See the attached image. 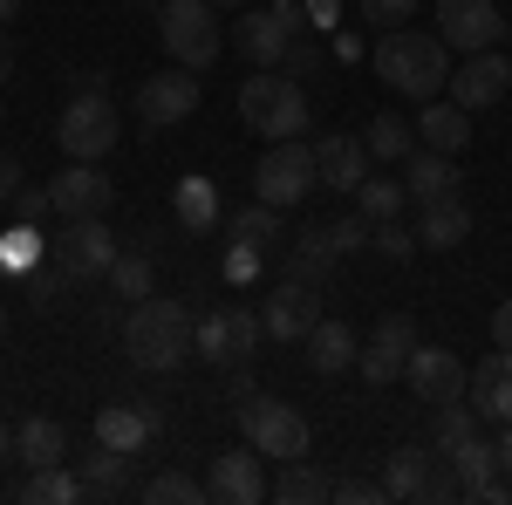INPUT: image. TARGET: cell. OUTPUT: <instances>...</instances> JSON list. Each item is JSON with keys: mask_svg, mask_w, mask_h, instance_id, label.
Listing matches in <instances>:
<instances>
[{"mask_svg": "<svg viewBox=\"0 0 512 505\" xmlns=\"http://www.w3.org/2000/svg\"><path fill=\"white\" fill-rule=\"evenodd\" d=\"M158 424H164L158 410H130V403H103V410H96V437L117 444V451H130V458L158 437Z\"/></svg>", "mask_w": 512, "mask_h": 505, "instance_id": "obj_23", "label": "cell"}, {"mask_svg": "<svg viewBox=\"0 0 512 505\" xmlns=\"http://www.w3.org/2000/svg\"><path fill=\"white\" fill-rule=\"evenodd\" d=\"M499 478L512 485V424H506V437H499Z\"/></svg>", "mask_w": 512, "mask_h": 505, "instance_id": "obj_51", "label": "cell"}, {"mask_svg": "<svg viewBox=\"0 0 512 505\" xmlns=\"http://www.w3.org/2000/svg\"><path fill=\"white\" fill-rule=\"evenodd\" d=\"M512 89V62L499 48H478V55H458V69H451V103L458 110H492V103H506Z\"/></svg>", "mask_w": 512, "mask_h": 505, "instance_id": "obj_13", "label": "cell"}, {"mask_svg": "<svg viewBox=\"0 0 512 505\" xmlns=\"http://www.w3.org/2000/svg\"><path fill=\"white\" fill-rule=\"evenodd\" d=\"M0 335H7V301H0Z\"/></svg>", "mask_w": 512, "mask_h": 505, "instance_id": "obj_54", "label": "cell"}, {"mask_svg": "<svg viewBox=\"0 0 512 505\" xmlns=\"http://www.w3.org/2000/svg\"><path fill=\"white\" fill-rule=\"evenodd\" d=\"M239 117H246L253 137L280 144V137H301V130H308V96H301V82H294V76L260 69V76L239 82Z\"/></svg>", "mask_w": 512, "mask_h": 505, "instance_id": "obj_3", "label": "cell"}, {"mask_svg": "<svg viewBox=\"0 0 512 505\" xmlns=\"http://www.w3.org/2000/svg\"><path fill=\"white\" fill-rule=\"evenodd\" d=\"M192 314L185 301H171V294H144V301H130V321H123V355L137 362V369H178L185 355H192Z\"/></svg>", "mask_w": 512, "mask_h": 505, "instance_id": "obj_2", "label": "cell"}, {"mask_svg": "<svg viewBox=\"0 0 512 505\" xmlns=\"http://www.w3.org/2000/svg\"><path fill=\"white\" fill-rule=\"evenodd\" d=\"M158 41L178 69H212L219 48H226V28H219V7L212 0H164L158 7Z\"/></svg>", "mask_w": 512, "mask_h": 505, "instance_id": "obj_4", "label": "cell"}, {"mask_svg": "<svg viewBox=\"0 0 512 505\" xmlns=\"http://www.w3.org/2000/svg\"><path fill=\"white\" fill-rule=\"evenodd\" d=\"M335 499H342V505H383L390 492H383V485H362V478H342V485H335Z\"/></svg>", "mask_w": 512, "mask_h": 505, "instance_id": "obj_45", "label": "cell"}, {"mask_svg": "<svg viewBox=\"0 0 512 505\" xmlns=\"http://www.w3.org/2000/svg\"><path fill=\"white\" fill-rule=\"evenodd\" d=\"M369 164H376V157H369L362 137H321V144H315V171H321L328 192H349L355 198V185L369 178Z\"/></svg>", "mask_w": 512, "mask_h": 505, "instance_id": "obj_20", "label": "cell"}, {"mask_svg": "<svg viewBox=\"0 0 512 505\" xmlns=\"http://www.w3.org/2000/svg\"><path fill=\"white\" fill-rule=\"evenodd\" d=\"M212 212H219L212 185H205V178H185V185H178V219H185V226H212Z\"/></svg>", "mask_w": 512, "mask_h": 505, "instance_id": "obj_39", "label": "cell"}, {"mask_svg": "<svg viewBox=\"0 0 512 505\" xmlns=\"http://www.w3.org/2000/svg\"><path fill=\"white\" fill-rule=\"evenodd\" d=\"M369 62H376V82L410 96V103H431V96L451 89V48L437 35H424V28H383Z\"/></svg>", "mask_w": 512, "mask_h": 505, "instance_id": "obj_1", "label": "cell"}, {"mask_svg": "<svg viewBox=\"0 0 512 505\" xmlns=\"http://www.w3.org/2000/svg\"><path fill=\"white\" fill-rule=\"evenodd\" d=\"M14 69H21V48H14V35H7V28H0V82L14 76Z\"/></svg>", "mask_w": 512, "mask_h": 505, "instance_id": "obj_50", "label": "cell"}, {"mask_svg": "<svg viewBox=\"0 0 512 505\" xmlns=\"http://www.w3.org/2000/svg\"><path fill=\"white\" fill-rule=\"evenodd\" d=\"M437 41L458 48V55L499 48V41H506V14H499L492 0H437Z\"/></svg>", "mask_w": 512, "mask_h": 505, "instance_id": "obj_11", "label": "cell"}, {"mask_svg": "<svg viewBox=\"0 0 512 505\" xmlns=\"http://www.w3.org/2000/svg\"><path fill=\"white\" fill-rule=\"evenodd\" d=\"M472 239V212H465V198H431L424 205V219H417V246H431V253H458Z\"/></svg>", "mask_w": 512, "mask_h": 505, "instance_id": "obj_22", "label": "cell"}, {"mask_svg": "<svg viewBox=\"0 0 512 505\" xmlns=\"http://www.w3.org/2000/svg\"><path fill=\"white\" fill-rule=\"evenodd\" d=\"M239 430H246V444L260 451V458H308V444H315V430L308 417L294 410V403H280V396H246L239 403Z\"/></svg>", "mask_w": 512, "mask_h": 505, "instance_id": "obj_6", "label": "cell"}, {"mask_svg": "<svg viewBox=\"0 0 512 505\" xmlns=\"http://www.w3.org/2000/svg\"><path fill=\"white\" fill-rule=\"evenodd\" d=\"M260 321H267V335L287 342V349H294V342H308V335H315V321H321V287H308V280H294V273H287L274 294H267Z\"/></svg>", "mask_w": 512, "mask_h": 505, "instance_id": "obj_14", "label": "cell"}, {"mask_svg": "<svg viewBox=\"0 0 512 505\" xmlns=\"http://www.w3.org/2000/svg\"><path fill=\"white\" fill-rule=\"evenodd\" d=\"M403 178H362V185H355V212H362V219H369V226H376V219H403Z\"/></svg>", "mask_w": 512, "mask_h": 505, "instance_id": "obj_35", "label": "cell"}, {"mask_svg": "<svg viewBox=\"0 0 512 505\" xmlns=\"http://www.w3.org/2000/svg\"><path fill=\"white\" fill-rule=\"evenodd\" d=\"M383 492H390V499H424V492H431V458H424L417 444H396L390 465H383Z\"/></svg>", "mask_w": 512, "mask_h": 505, "instance_id": "obj_30", "label": "cell"}, {"mask_svg": "<svg viewBox=\"0 0 512 505\" xmlns=\"http://www.w3.org/2000/svg\"><path fill=\"white\" fill-rule=\"evenodd\" d=\"M369 253H383V260H417V226L376 219V226H369Z\"/></svg>", "mask_w": 512, "mask_h": 505, "instance_id": "obj_38", "label": "cell"}, {"mask_svg": "<svg viewBox=\"0 0 512 505\" xmlns=\"http://www.w3.org/2000/svg\"><path fill=\"white\" fill-rule=\"evenodd\" d=\"M48 198H55V212H62V219H96V212H110L117 185H110L96 164L69 157V171H62V178H48Z\"/></svg>", "mask_w": 512, "mask_h": 505, "instance_id": "obj_17", "label": "cell"}, {"mask_svg": "<svg viewBox=\"0 0 512 505\" xmlns=\"http://www.w3.org/2000/svg\"><path fill=\"white\" fill-rule=\"evenodd\" d=\"M287 62H294V69H321V48H315V41H294Z\"/></svg>", "mask_w": 512, "mask_h": 505, "instance_id": "obj_49", "label": "cell"}, {"mask_svg": "<svg viewBox=\"0 0 512 505\" xmlns=\"http://www.w3.org/2000/svg\"><path fill=\"white\" fill-rule=\"evenodd\" d=\"M55 137H62V151H69V157L96 164V157L117 151L123 110L110 103V89H76V96H69V110H62V123H55Z\"/></svg>", "mask_w": 512, "mask_h": 505, "instance_id": "obj_5", "label": "cell"}, {"mask_svg": "<svg viewBox=\"0 0 512 505\" xmlns=\"http://www.w3.org/2000/svg\"><path fill=\"white\" fill-rule=\"evenodd\" d=\"M410 137H417V123H403L396 110H383V117H369V130H362V144H369V157H383V164H396V157H410Z\"/></svg>", "mask_w": 512, "mask_h": 505, "instance_id": "obj_34", "label": "cell"}, {"mask_svg": "<svg viewBox=\"0 0 512 505\" xmlns=\"http://www.w3.org/2000/svg\"><path fill=\"white\" fill-rule=\"evenodd\" d=\"M14 14H21V0H0V28H7V21H14Z\"/></svg>", "mask_w": 512, "mask_h": 505, "instance_id": "obj_53", "label": "cell"}, {"mask_svg": "<svg viewBox=\"0 0 512 505\" xmlns=\"http://www.w3.org/2000/svg\"><path fill=\"white\" fill-rule=\"evenodd\" d=\"M205 492L219 505H260L267 499V478H260V451L246 444V451H219L212 458V478H205Z\"/></svg>", "mask_w": 512, "mask_h": 505, "instance_id": "obj_18", "label": "cell"}, {"mask_svg": "<svg viewBox=\"0 0 512 505\" xmlns=\"http://www.w3.org/2000/svg\"><path fill=\"white\" fill-rule=\"evenodd\" d=\"M403 383H410V396L417 403H458L465 389H472V369L458 362L451 349H410V369H403Z\"/></svg>", "mask_w": 512, "mask_h": 505, "instance_id": "obj_16", "label": "cell"}, {"mask_svg": "<svg viewBox=\"0 0 512 505\" xmlns=\"http://www.w3.org/2000/svg\"><path fill=\"white\" fill-rule=\"evenodd\" d=\"M294 28H301V14H287V7H246L239 14V55L253 69H280L294 48Z\"/></svg>", "mask_w": 512, "mask_h": 505, "instance_id": "obj_15", "label": "cell"}, {"mask_svg": "<svg viewBox=\"0 0 512 505\" xmlns=\"http://www.w3.org/2000/svg\"><path fill=\"white\" fill-rule=\"evenodd\" d=\"M117 233L103 226V212L96 219H69V233L48 246V260H55V273L62 280H103V273L117 267Z\"/></svg>", "mask_w": 512, "mask_h": 505, "instance_id": "obj_9", "label": "cell"}, {"mask_svg": "<svg viewBox=\"0 0 512 505\" xmlns=\"http://www.w3.org/2000/svg\"><path fill=\"white\" fill-rule=\"evenodd\" d=\"M506 41H512V21H506Z\"/></svg>", "mask_w": 512, "mask_h": 505, "instance_id": "obj_57", "label": "cell"}, {"mask_svg": "<svg viewBox=\"0 0 512 505\" xmlns=\"http://www.w3.org/2000/svg\"><path fill=\"white\" fill-rule=\"evenodd\" d=\"M315 185H321L315 144H301V137H280V144H267V157L253 164V192H260V205H274V212L301 205Z\"/></svg>", "mask_w": 512, "mask_h": 505, "instance_id": "obj_7", "label": "cell"}, {"mask_svg": "<svg viewBox=\"0 0 512 505\" xmlns=\"http://www.w3.org/2000/svg\"><path fill=\"white\" fill-rule=\"evenodd\" d=\"M144 499L151 505H198V499H212V492L198 485L192 471H158V478L144 485Z\"/></svg>", "mask_w": 512, "mask_h": 505, "instance_id": "obj_37", "label": "cell"}, {"mask_svg": "<svg viewBox=\"0 0 512 505\" xmlns=\"http://www.w3.org/2000/svg\"><path fill=\"white\" fill-rule=\"evenodd\" d=\"M465 403H472L478 417H492V424H512V349H492L478 362Z\"/></svg>", "mask_w": 512, "mask_h": 505, "instance_id": "obj_19", "label": "cell"}, {"mask_svg": "<svg viewBox=\"0 0 512 505\" xmlns=\"http://www.w3.org/2000/svg\"><path fill=\"white\" fill-rule=\"evenodd\" d=\"M7 458H14V424L0 417V465H7Z\"/></svg>", "mask_w": 512, "mask_h": 505, "instance_id": "obj_52", "label": "cell"}, {"mask_svg": "<svg viewBox=\"0 0 512 505\" xmlns=\"http://www.w3.org/2000/svg\"><path fill=\"white\" fill-rule=\"evenodd\" d=\"M328 239H335V253H342V260H355V253H369V219H362V212L328 219Z\"/></svg>", "mask_w": 512, "mask_h": 505, "instance_id": "obj_40", "label": "cell"}, {"mask_svg": "<svg viewBox=\"0 0 512 505\" xmlns=\"http://www.w3.org/2000/svg\"><path fill=\"white\" fill-rule=\"evenodd\" d=\"M233 246L274 253V246H280V212H274V205H246V212L233 219Z\"/></svg>", "mask_w": 512, "mask_h": 505, "instance_id": "obj_36", "label": "cell"}, {"mask_svg": "<svg viewBox=\"0 0 512 505\" xmlns=\"http://www.w3.org/2000/svg\"><path fill=\"white\" fill-rule=\"evenodd\" d=\"M198 96H205V89H198V69H178V62H171L164 76H144V82H137L130 110H137V123H144V130H171V123H185L198 110Z\"/></svg>", "mask_w": 512, "mask_h": 505, "instance_id": "obj_10", "label": "cell"}, {"mask_svg": "<svg viewBox=\"0 0 512 505\" xmlns=\"http://www.w3.org/2000/svg\"><path fill=\"white\" fill-rule=\"evenodd\" d=\"M21 185H28V178H21V157H7V151H0V205L21 192Z\"/></svg>", "mask_w": 512, "mask_h": 505, "instance_id": "obj_46", "label": "cell"}, {"mask_svg": "<svg viewBox=\"0 0 512 505\" xmlns=\"http://www.w3.org/2000/svg\"><path fill=\"white\" fill-rule=\"evenodd\" d=\"M444 465L458 471V485H465V499H478V492H485V485H492V478H499V444H485V437H458V444H451V451H444Z\"/></svg>", "mask_w": 512, "mask_h": 505, "instance_id": "obj_27", "label": "cell"}, {"mask_svg": "<svg viewBox=\"0 0 512 505\" xmlns=\"http://www.w3.org/2000/svg\"><path fill=\"white\" fill-rule=\"evenodd\" d=\"M260 335H267V321L253 308H212V314H198V328H192V355H205L212 369H233V362L260 355Z\"/></svg>", "mask_w": 512, "mask_h": 505, "instance_id": "obj_8", "label": "cell"}, {"mask_svg": "<svg viewBox=\"0 0 512 505\" xmlns=\"http://www.w3.org/2000/svg\"><path fill=\"white\" fill-rule=\"evenodd\" d=\"M458 185H465V178H458V157H444V151H424V157H410V164H403V192L417 198V205L451 198Z\"/></svg>", "mask_w": 512, "mask_h": 505, "instance_id": "obj_26", "label": "cell"}, {"mask_svg": "<svg viewBox=\"0 0 512 505\" xmlns=\"http://www.w3.org/2000/svg\"><path fill=\"white\" fill-rule=\"evenodd\" d=\"M335 239H328V226H301V239H294V280H308V287H328V273H335Z\"/></svg>", "mask_w": 512, "mask_h": 505, "instance_id": "obj_29", "label": "cell"}, {"mask_svg": "<svg viewBox=\"0 0 512 505\" xmlns=\"http://www.w3.org/2000/svg\"><path fill=\"white\" fill-rule=\"evenodd\" d=\"M82 492H89V499H123V492H130V451H117V444L96 437V451L82 458Z\"/></svg>", "mask_w": 512, "mask_h": 505, "instance_id": "obj_28", "label": "cell"}, {"mask_svg": "<svg viewBox=\"0 0 512 505\" xmlns=\"http://www.w3.org/2000/svg\"><path fill=\"white\" fill-rule=\"evenodd\" d=\"M267 499H280V505H315V499H335V485H328L308 458H287V465H280V478L267 485Z\"/></svg>", "mask_w": 512, "mask_h": 505, "instance_id": "obj_31", "label": "cell"}, {"mask_svg": "<svg viewBox=\"0 0 512 505\" xmlns=\"http://www.w3.org/2000/svg\"><path fill=\"white\" fill-rule=\"evenodd\" d=\"M417 137H424V151L465 157V144H472V110H458L451 96H431L424 117H417Z\"/></svg>", "mask_w": 512, "mask_h": 505, "instance_id": "obj_21", "label": "cell"}, {"mask_svg": "<svg viewBox=\"0 0 512 505\" xmlns=\"http://www.w3.org/2000/svg\"><path fill=\"white\" fill-rule=\"evenodd\" d=\"M0 123H7V103H0Z\"/></svg>", "mask_w": 512, "mask_h": 505, "instance_id": "obj_56", "label": "cell"}, {"mask_svg": "<svg viewBox=\"0 0 512 505\" xmlns=\"http://www.w3.org/2000/svg\"><path fill=\"white\" fill-rule=\"evenodd\" d=\"M110 287H117L123 301H144L151 287H158V253H144V246H130V253H117V267L103 273Z\"/></svg>", "mask_w": 512, "mask_h": 505, "instance_id": "obj_32", "label": "cell"}, {"mask_svg": "<svg viewBox=\"0 0 512 505\" xmlns=\"http://www.w3.org/2000/svg\"><path fill=\"white\" fill-rule=\"evenodd\" d=\"M212 7H246V0H212Z\"/></svg>", "mask_w": 512, "mask_h": 505, "instance_id": "obj_55", "label": "cell"}, {"mask_svg": "<svg viewBox=\"0 0 512 505\" xmlns=\"http://www.w3.org/2000/svg\"><path fill=\"white\" fill-rule=\"evenodd\" d=\"M410 349H417L410 314H383V321H376V335H369V342H362V355H355L362 383H369V389H390L396 376L410 369Z\"/></svg>", "mask_w": 512, "mask_h": 505, "instance_id": "obj_12", "label": "cell"}, {"mask_svg": "<svg viewBox=\"0 0 512 505\" xmlns=\"http://www.w3.org/2000/svg\"><path fill=\"white\" fill-rule=\"evenodd\" d=\"M7 205H14V219H21V226H35L41 212H55V198H48V185H41V192H35V185H21V192L7 198Z\"/></svg>", "mask_w": 512, "mask_h": 505, "instance_id": "obj_43", "label": "cell"}, {"mask_svg": "<svg viewBox=\"0 0 512 505\" xmlns=\"http://www.w3.org/2000/svg\"><path fill=\"white\" fill-rule=\"evenodd\" d=\"M260 260H267V253H253V246H233V253H226V280H233V287H246V280L260 273Z\"/></svg>", "mask_w": 512, "mask_h": 505, "instance_id": "obj_44", "label": "cell"}, {"mask_svg": "<svg viewBox=\"0 0 512 505\" xmlns=\"http://www.w3.org/2000/svg\"><path fill=\"white\" fill-rule=\"evenodd\" d=\"M301 349H308V362H315V376H342V369H355L362 342L349 335V321H328V314H321V321H315V335H308Z\"/></svg>", "mask_w": 512, "mask_h": 505, "instance_id": "obj_25", "label": "cell"}, {"mask_svg": "<svg viewBox=\"0 0 512 505\" xmlns=\"http://www.w3.org/2000/svg\"><path fill=\"white\" fill-rule=\"evenodd\" d=\"M14 458L28 471H48L69 458V430H62V417H28V424L14 430Z\"/></svg>", "mask_w": 512, "mask_h": 505, "instance_id": "obj_24", "label": "cell"}, {"mask_svg": "<svg viewBox=\"0 0 512 505\" xmlns=\"http://www.w3.org/2000/svg\"><path fill=\"white\" fill-rule=\"evenodd\" d=\"M21 499H28V505H76V499H89V492H82V471L69 478L62 465H48V471H28Z\"/></svg>", "mask_w": 512, "mask_h": 505, "instance_id": "obj_33", "label": "cell"}, {"mask_svg": "<svg viewBox=\"0 0 512 505\" xmlns=\"http://www.w3.org/2000/svg\"><path fill=\"white\" fill-rule=\"evenodd\" d=\"M226 396H233V410L253 396V362H233V383H226Z\"/></svg>", "mask_w": 512, "mask_h": 505, "instance_id": "obj_47", "label": "cell"}, {"mask_svg": "<svg viewBox=\"0 0 512 505\" xmlns=\"http://www.w3.org/2000/svg\"><path fill=\"white\" fill-rule=\"evenodd\" d=\"M362 21L369 28H403V21H417V0H362Z\"/></svg>", "mask_w": 512, "mask_h": 505, "instance_id": "obj_42", "label": "cell"}, {"mask_svg": "<svg viewBox=\"0 0 512 505\" xmlns=\"http://www.w3.org/2000/svg\"><path fill=\"white\" fill-rule=\"evenodd\" d=\"M35 253H41L35 226H21V219H14V233H0V260H7V267H35Z\"/></svg>", "mask_w": 512, "mask_h": 505, "instance_id": "obj_41", "label": "cell"}, {"mask_svg": "<svg viewBox=\"0 0 512 505\" xmlns=\"http://www.w3.org/2000/svg\"><path fill=\"white\" fill-rule=\"evenodd\" d=\"M492 349H512V301H499V314H492Z\"/></svg>", "mask_w": 512, "mask_h": 505, "instance_id": "obj_48", "label": "cell"}]
</instances>
